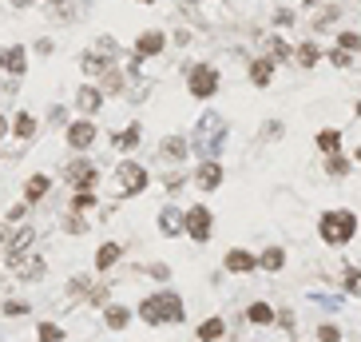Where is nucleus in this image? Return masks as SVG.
Here are the masks:
<instances>
[{"label":"nucleus","mask_w":361,"mask_h":342,"mask_svg":"<svg viewBox=\"0 0 361 342\" xmlns=\"http://www.w3.org/2000/svg\"><path fill=\"white\" fill-rule=\"evenodd\" d=\"M8 4H12L16 12H32V8H36V4H40V0H8Z\"/></svg>","instance_id":"nucleus-42"},{"label":"nucleus","mask_w":361,"mask_h":342,"mask_svg":"<svg viewBox=\"0 0 361 342\" xmlns=\"http://www.w3.org/2000/svg\"><path fill=\"white\" fill-rule=\"evenodd\" d=\"M139 319L147 326H155V330L163 326V310H159V298H155V294H147V298L139 303Z\"/></svg>","instance_id":"nucleus-28"},{"label":"nucleus","mask_w":361,"mask_h":342,"mask_svg":"<svg viewBox=\"0 0 361 342\" xmlns=\"http://www.w3.org/2000/svg\"><path fill=\"white\" fill-rule=\"evenodd\" d=\"M333 20H338V8H326V12H322V17L314 20V24L322 28V24H333Z\"/></svg>","instance_id":"nucleus-45"},{"label":"nucleus","mask_w":361,"mask_h":342,"mask_svg":"<svg viewBox=\"0 0 361 342\" xmlns=\"http://www.w3.org/2000/svg\"><path fill=\"white\" fill-rule=\"evenodd\" d=\"M195 334H199V342H219L222 334H226V319H222V314H211V319H203V323H199V330H195Z\"/></svg>","instance_id":"nucleus-22"},{"label":"nucleus","mask_w":361,"mask_h":342,"mask_svg":"<svg viewBox=\"0 0 361 342\" xmlns=\"http://www.w3.org/2000/svg\"><path fill=\"white\" fill-rule=\"evenodd\" d=\"M222 180H226V171H222L219 160H203L195 167V187H199V191H219Z\"/></svg>","instance_id":"nucleus-8"},{"label":"nucleus","mask_w":361,"mask_h":342,"mask_svg":"<svg viewBox=\"0 0 361 342\" xmlns=\"http://www.w3.org/2000/svg\"><path fill=\"white\" fill-rule=\"evenodd\" d=\"M326 171H330L333 180H342V175H349V171H353V163H349L342 151H333V155H326Z\"/></svg>","instance_id":"nucleus-31"},{"label":"nucleus","mask_w":361,"mask_h":342,"mask_svg":"<svg viewBox=\"0 0 361 342\" xmlns=\"http://www.w3.org/2000/svg\"><path fill=\"white\" fill-rule=\"evenodd\" d=\"M111 64H115V56H111V52H104V48H99V52L88 48L84 56H79V72H84L88 80H99V76H104Z\"/></svg>","instance_id":"nucleus-9"},{"label":"nucleus","mask_w":361,"mask_h":342,"mask_svg":"<svg viewBox=\"0 0 361 342\" xmlns=\"http://www.w3.org/2000/svg\"><path fill=\"white\" fill-rule=\"evenodd\" d=\"M48 4H52V8H64V4H68V0H48Z\"/></svg>","instance_id":"nucleus-50"},{"label":"nucleus","mask_w":361,"mask_h":342,"mask_svg":"<svg viewBox=\"0 0 361 342\" xmlns=\"http://www.w3.org/2000/svg\"><path fill=\"white\" fill-rule=\"evenodd\" d=\"M282 267H286V251H282L278 243H270L266 251L258 255V271H270V275H278Z\"/></svg>","instance_id":"nucleus-24"},{"label":"nucleus","mask_w":361,"mask_h":342,"mask_svg":"<svg viewBox=\"0 0 361 342\" xmlns=\"http://www.w3.org/2000/svg\"><path fill=\"white\" fill-rule=\"evenodd\" d=\"M338 48H346V52H361V32H338Z\"/></svg>","instance_id":"nucleus-35"},{"label":"nucleus","mask_w":361,"mask_h":342,"mask_svg":"<svg viewBox=\"0 0 361 342\" xmlns=\"http://www.w3.org/2000/svg\"><path fill=\"white\" fill-rule=\"evenodd\" d=\"M115 183H119V196H143L147 191V183H151V175H147V167L135 160H124L119 167H115Z\"/></svg>","instance_id":"nucleus-5"},{"label":"nucleus","mask_w":361,"mask_h":342,"mask_svg":"<svg viewBox=\"0 0 361 342\" xmlns=\"http://www.w3.org/2000/svg\"><path fill=\"white\" fill-rule=\"evenodd\" d=\"M274 24H286V28H290V24H294V12H290V8H278V12H274Z\"/></svg>","instance_id":"nucleus-41"},{"label":"nucleus","mask_w":361,"mask_h":342,"mask_svg":"<svg viewBox=\"0 0 361 342\" xmlns=\"http://www.w3.org/2000/svg\"><path fill=\"white\" fill-rule=\"evenodd\" d=\"M36 131H40V120L28 112V108H20V112L12 115V140H20V144H28V140H36Z\"/></svg>","instance_id":"nucleus-13"},{"label":"nucleus","mask_w":361,"mask_h":342,"mask_svg":"<svg viewBox=\"0 0 361 342\" xmlns=\"http://www.w3.org/2000/svg\"><path fill=\"white\" fill-rule=\"evenodd\" d=\"M8 131H12V124H8V120H4V112H0V140H4V135H8Z\"/></svg>","instance_id":"nucleus-48"},{"label":"nucleus","mask_w":361,"mask_h":342,"mask_svg":"<svg viewBox=\"0 0 361 342\" xmlns=\"http://www.w3.org/2000/svg\"><path fill=\"white\" fill-rule=\"evenodd\" d=\"M143 271H147V275L155 278V283H167V278H171V267H167V263H147Z\"/></svg>","instance_id":"nucleus-37"},{"label":"nucleus","mask_w":361,"mask_h":342,"mask_svg":"<svg viewBox=\"0 0 361 342\" xmlns=\"http://www.w3.org/2000/svg\"><path fill=\"white\" fill-rule=\"evenodd\" d=\"M349 60H353V52H346V48H333L330 52V64L333 68H349Z\"/></svg>","instance_id":"nucleus-39"},{"label":"nucleus","mask_w":361,"mask_h":342,"mask_svg":"<svg viewBox=\"0 0 361 342\" xmlns=\"http://www.w3.org/2000/svg\"><path fill=\"white\" fill-rule=\"evenodd\" d=\"M159 231H163L167 239H175V235H183V211H179L175 203H167V207L159 211Z\"/></svg>","instance_id":"nucleus-18"},{"label":"nucleus","mask_w":361,"mask_h":342,"mask_svg":"<svg viewBox=\"0 0 361 342\" xmlns=\"http://www.w3.org/2000/svg\"><path fill=\"white\" fill-rule=\"evenodd\" d=\"M262 135H266V140H274V135H282V124H278V120H270L266 128H262Z\"/></svg>","instance_id":"nucleus-44"},{"label":"nucleus","mask_w":361,"mask_h":342,"mask_svg":"<svg viewBox=\"0 0 361 342\" xmlns=\"http://www.w3.org/2000/svg\"><path fill=\"white\" fill-rule=\"evenodd\" d=\"M104 99H108V96H104V88H99L95 80L79 84V88H76V112L79 115H92V120H95L99 108H104Z\"/></svg>","instance_id":"nucleus-7"},{"label":"nucleus","mask_w":361,"mask_h":342,"mask_svg":"<svg viewBox=\"0 0 361 342\" xmlns=\"http://www.w3.org/2000/svg\"><path fill=\"white\" fill-rule=\"evenodd\" d=\"M4 60H8V48H0V72H4Z\"/></svg>","instance_id":"nucleus-49"},{"label":"nucleus","mask_w":361,"mask_h":342,"mask_svg":"<svg viewBox=\"0 0 361 342\" xmlns=\"http://www.w3.org/2000/svg\"><path fill=\"white\" fill-rule=\"evenodd\" d=\"M52 48H56V44H52L48 36H44V40H36V56H52Z\"/></svg>","instance_id":"nucleus-43"},{"label":"nucleus","mask_w":361,"mask_h":342,"mask_svg":"<svg viewBox=\"0 0 361 342\" xmlns=\"http://www.w3.org/2000/svg\"><path fill=\"white\" fill-rule=\"evenodd\" d=\"M95 84L104 88V96H124V92H127V80H124V72H119V68H115V64H111V68H108V72H104V76H99V80H95Z\"/></svg>","instance_id":"nucleus-23"},{"label":"nucleus","mask_w":361,"mask_h":342,"mask_svg":"<svg viewBox=\"0 0 361 342\" xmlns=\"http://www.w3.org/2000/svg\"><path fill=\"white\" fill-rule=\"evenodd\" d=\"M64 180H68L72 191H95V187H99V167H95V160H88V155H76V160L64 167Z\"/></svg>","instance_id":"nucleus-4"},{"label":"nucleus","mask_w":361,"mask_h":342,"mask_svg":"<svg viewBox=\"0 0 361 342\" xmlns=\"http://www.w3.org/2000/svg\"><path fill=\"white\" fill-rule=\"evenodd\" d=\"M358 163H361V147H358Z\"/></svg>","instance_id":"nucleus-52"},{"label":"nucleus","mask_w":361,"mask_h":342,"mask_svg":"<svg viewBox=\"0 0 361 342\" xmlns=\"http://www.w3.org/2000/svg\"><path fill=\"white\" fill-rule=\"evenodd\" d=\"M163 48H167V32H163V28H143V32L135 36V56H139V60L159 56Z\"/></svg>","instance_id":"nucleus-12"},{"label":"nucleus","mask_w":361,"mask_h":342,"mask_svg":"<svg viewBox=\"0 0 361 342\" xmlns=\"http://www.w3.org/2000/svg\"><path fill=\"white\" fill-rule=\"evenodd\" d=\"M135 4H155V0H135Z\"/></svg>","instance_id":"nucleus-51"},{"label":"nucleus","mask_w":361,"mask_h":342,"mask_svg":"<svg viewBox=\"0 0 361 342\" xmlns=\"http://www.w3.org/2000/svg\"><path fill=\"white\" fill-rule=\"evenodd\" d=\"M155 298H159V310H163V326L187 319V307H183V294L179 291H155Z\"/></svg>","instance_id":"nucleus-10"},{"label":"nucleus","mask_w":361,"mask_h":342,"mask_svg":"<svg viewBox=\"0 0 361 342\" xmlns=\"http://www.w3.org/2000/svg\"><path fill=\"white\" fill-rule=\"evenodd\" d=\"M219 88H222V76L215 64H203V60H199V64H187V92L195 99H215Z\"/></svg>","instance_id":"nucleus-2"},{"label":"nucleus","mask_w":361,"mask_h":342,"mask_svg":"<svg viewBox=\"0 0 361 342\" xmlns=\"http://www.w3.org/2000/svg\"><path fill=\"white\" fill-rule=\"evenodd\" d=\"M24 211H28V203H16L12 211H8V223H16V219H24Z\"/></svg>","instance_id":"nucleus-47"},{"label":"nucleus","mask_w":361,"mask_h":342,"mask_svg":"<svg viewBox=\"0 0 361 342\" xmlns=\"http://www.w3.org/2000/svg\"><path fill=\"white\" fill-rule=\"evenodd\" d=\"M95 140H99V128H95L92 115H79V120H72V124L64 128V144L72 147L76 155H84V151L95 144Z\"/></svg>","instance_id":"nucleus-6"},{"label":"nucleus","mask_w":361,"mask_h":342,"mask_svg":"<svg viewBox=\"0 0 361 342\" xmlns=\"http://www.w3.org/2000/svg\"><path fill=\"white\" fill-rule=\"evenodd\" d=\"M318 342H342V330H338V326H322V330H318Z\"/></svg>","instance_id":"nucleus-40"},{"label":"nucleus","mask_w":361,"mask_h":342,"mask_svg":"<svg viewBox=\"0 0 361 342\" xmlns=\"http://www.w3.org/2000/svg\"><path fill=\"white\" fill-rule=\"evenodd\" d=\"M222 267H226L231 275H251L254 267H258V255L246 251V247H231V251L222 255Z\"/></svg>","instance_id":"nucleus-11"},{"label":"nucleus","mask_w":361,"mask_h":342,"mask_svg":"<svg viewBox=\"0 0 361 342\" xmlns=\"http://www.w3.org/2000/svg\"><path fill=\"white\" fill-rule=\"evenodd\" d=\"M318 151H322V155L342 151V131H338V128H322V131H318Z\"/></svg>","instance_id":"nucleus-29"},{"label":"nucleus","mask_w":361,"mask_h":342,"mask_svg":"<svg viewBox=\"0 0 361 342\" xmlns=\"http://www.w3.org/2000/svg\"><path fill=\"white\" fill-rule=\"evenodd\" d=\"M36 339L40 342H64V330L56 323H40L36 326Z\"/></svg>","instance_id":"nucleus-34"},{"label":"nucleus","mask_w":361,"mask_h":342,"mask_svg":"<svg viewBox=\"0 0 361 342\" xmlns=\"http://www.w3.org/2000/svg\"><path fill=\"white\" fill-rule=\"evenodd\" d=\"M84 298H88V307H108V303H111V291H108V287H95V283H92V287L84 291Z\"/></svg>","instance_id":"nucleus-33"},{"label":"nucleus","mask_w":361,"mask_h":342,"mask_svg":"<svg viewBox=\"0 0 361 342\" xmlns=\"http://www.w3.org/2000/svg\"><path fill=\"white\" fill-rule=\"evenodd\" d=\"M24 310H28L24 303H4V314H8V319H16V314H24Z\"/></svg>","instance_id":"nucleus-46"},{"label":"nucleus","mask_w":361,"mask_h":342,"mask_svg":"<svg viewBox=\"0 0 361 342\" xmlns=\"http://www.w3.org/2000/svg\"><path fill=\"white\" fill-rule=\"evenodd\" d=\"M187 151H191V144L183 140V135H167L163 144H159V160H167V163H179V160H187Z\"/></svg>","instance_id":"nucleus-17"},{"label":"nucleus","mask_w":361,"mask_h":342,"mask_svg":"<svg viewBox=\"0 0 361 342\" xmlns=\"http://www.w3.org/2000/svg\"><path fill=\"white\" fill-rule=\"evenodd\" d=\"M266 44H270V52H266V56L274 60V64H282V60H290V56H294V44H286L282 36H270Z\"/></svg>","instance_id":"nucleus-30"},{"label":"nucleus","mask_w":361,"mask_h":342,"mask_svg":"<svg viewBox=\"0 0 361 342\" xmlns=\"http://www.w3.org/2000/svg\"><path fill=\"white\" fill-rule=\"evenodd\" d=\"M64 231H72V235H88V223H84V215H79V211L64 215Z\"/></svg>","instance_id":"nucleus-36"},{"label":"nucleus","mask_w":361,"mask_h":342,"mask_svg":"<svg viewBox=\"0 0 361 342\" xmlns=\"http://www.w3.org/2000/svg\"><path fill=\"white\" fill-rule=\"evenodd\" d=\"M183 235H191L195 243H211V235H215V215L206 203H191L187 211H183Z\"/></svg>","instance_id":"nucleus-3"},{"label":"nucleus","mask_w":361,"mask_h":342,"mask_svg":"<svg viewBox=\"0 0 361 342\" xmlns=\"http://www.w3.org/2000/svg\"><path fill=\"white\" fill-rule=\"evenodd\" d=\"M294 60H298V68H306V72H310V68L322 64V48L306 40V44H298V48H294Z\"/></svg>","instance_id":"nucleus-27"},{"label":"nucleus","mask_w":361,"mask_h":342,"mask_svg":"<svg viewBox=\"0 0 361 342\" xmlns=\"http://www.w3.org/2000/svg\"><path fill=\"white\" fill-rule=\"evenodd\" d=\"M95 203H99V199H95V191H76V196H72V211L88 215V211H95Z\"/></svg>","instance_id":"nucleus-32"},{"label":"nucleus","mask_w":361,"mask_h":342,"mask_svg":"<svg viewBox=\"0 0 361 342\" xmlns=\"http://www.w3.org/2000/svg\"><path fill=\"white\" fill-rule=\"evenodd\" d=\"M358 115H361V104H358Z\"/></svg>","instance_id":"nucleus-53"},{"label":"nucleus","mask_w":361,"mask_h":342,"mask_svg":"<svg viewBox=\"0 0 361 342\" xmlns=\"http://www.w3.org/2000/svg\"><path fill=\"white\" fill-rule=\"evenodd\" d=\"M274 60L270 56H258V60H251V68H246V76H251L254 88H270V80H274Z\"/></svg>","instance_id":"nucleus-16"},{"label":"nucleus","mask_w":361,"mask_h":342,"mask_svg":"<svg viewBox=\"0 0 361 342\" xmlns=\"http://www.w3.org/2000/svg\"><path fill=\"white\" fill-rule=\"evenodd\" d=\"M131 319H135V310L124 307V303H108L104 307V330H127Z\"/></svg>","instance_id":"nucleus-15"},{"label":"nucleus","mask_w":361,"mask_h":342,"mask_svg":"<svg viewBox=\"0 0 361 342\" xmlns=\"http://www.w3.org/2000/svg\"><path fill=\"white\" fill-rule=\"evenodd\" d=\"M274 319H278V314H274L270 303H251V307H246V323H254V326H274Z\"/></svg>","instance_id":"nucleus-26"},{"label":"nucleus","mask_w":361,"mask_h":342,"mask_svg":"<svg viewBox=\"0 0 361 342\" xmlns=\"http://www.w3.org/2000/svg\"><path fill=\"white\" fill-rule=\"evenodd\" d=\"M346 291L361 294V271H358V267H349V271H346Z\"/></svg>","instance_id":"nucleus-38"},{"label":"nucleus","mask_w":361,"mask_h":342,"mask_svg":"<svg viewBox=\"0 0 361 342\" xmlns=\"http://www.w3.org/2000/svg\"><path fill=\"white\" fill-rule=\"evenodd\" d=\"M48 191H52V180L48 175H28L24 180V203H40V199H48Z\"/></svg>","instance_id":"nucleus-19"},{"label":"nucleus","mask_w":361,"mask_h":342,"mask_svg":"<svg viewBox=\"0 0 361 342\" xmlns=\"http://www.w3.org/2000/svg\"><path fill=\"white\" fill-rule=\"evenodd\" d=\"M4 72H8V76H24V72H28V52H24V44H12V48H8Z\"/></svg>","instance_id":"nucleus-25"},{"label":"nucleus","mask_w":361,"mask_h":342,"mask_svg":"<svg viewBox=\"0 0 361 342\" xmlns=\"http://www.w3.org/2000/svg\"><path fill=\"white\" fill-rule=\"evenodd\" d=\"M119 259H124V247H119V243H104L99 251H95V271H99V275H108Z\"/></svg>","instance_id":"nucleus-21"},{"label":"nucleus","mask_w":361,"mask_h":342,"mask_svg":"<svg viewBox=\"0 0 361 342\" xmlns=\"http://www.w3.org/2000/svg\"><path fill=\"white\" fill-rule=\"evenodd\" d=\"M32 239H36V227H16L12 235L4 239V251H8V255H24L32 247Z\"/></svg>","instance_id":"nucleus-20"},{"label":"nucleus","mask_w":361,"mask_h":342,"mask_svg":"<svg viewBox=\"0 0 361 342\" xmlns=\"http://www.w3.org/2000/svg\"><path fill=\"white\" fill-rule=\"evenodd\" d=\"M318 235L326 247H346L353 235H358V215L349 207H338V211H326L318 219Z\"/></svg>","instance_id":"nucleus-1"},{"label":"nucleus","mask_w":361,"mask_h":342,"mask_svg":"<svg viewBox=\"0 0 361 342\" xmlns=\"http://www.w3.org/2000/svg\"><path fill=\"white\" fill-rule=\"evenodd\" d=\"M139 144H143V124L139 120H131L127 128L111 131V147H115V151H135Z\"/></svg>","instance_id":"nucleus-14"}]
</instances>
